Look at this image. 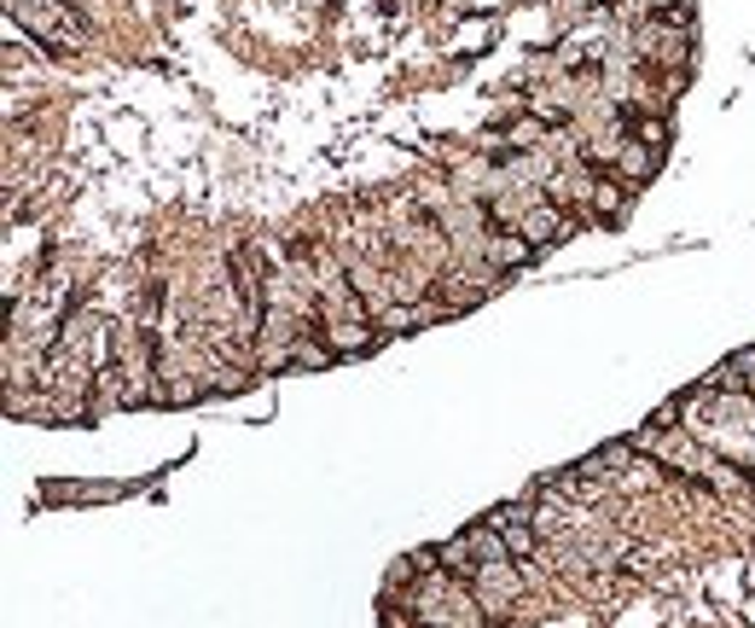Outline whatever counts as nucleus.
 <instances>
[{"label": "nucleus", "instance_id": "obj_4", "mask_svg": "<svg viewBox=\"0 0 755 628\" xmlns=\"http://www.w3.org/2000/svg\"><path fill=\"white\" fill-rule=\"evenodd\" d=\"M7 18L18 30H30V42H41L47 53H76L81 47V18L65 0H12Z\"/></svg>", "mask_w": 755, "mask_h": 628}, {"label": "nucleus", "instance_id": "obj_6", "mask_svg": "<svg viewBox=\"0 0 755 628\" xmlns=\"http://www.w3.org/2000/svg\"><path fill=\"white\" fill-rule=\"evenodd\" d=\"M471 594L488 617H506L512 612V599H518V576H512V559H500V564H477V576H471Z\"/></svg>", "mask_w": 755, "mask_h": 628}, {"label": "nucleus", "instance_id": "obj_2", "mask_svg": "<svg viewBox=\"0 0 755 628\" xmlns=\"http://www.w3.org/2000/svg\"><path fill=\"white\" fill-rule=\"evenodd\" d=\"M645 454L657 460V465H668V472L703 483V489H732V495L750 489V472H744V465L721 460L715 449H703L698 437H645Z\"/></svg>", "mask_w": 755, "mask_h": 628}, {"label": "nucleus", "instance_id": "obj_9", "mask_svg": "<svg viewBox=\"0 0 755 628\" xmlns=\"http://www.w3.org/2000/svg\"><path fill=\"white\" fill-rule=\"evenodd\" d=\"M587 205H593L599 216H617V210L628 205V192L617 187V180H593V198H587Z\"/></svg>", "mask_w": 755, "mask_h": 628}, {"label": "nucleus", "instance_id": "obj_5", "mask_svg": "<svg viewBox=\"0 0 755 628\" xmlns=\"http://www.w3.org/2000/svg\"><path fill=\"white\" fill-rule=\"evenodd\" d=\"M488 524L500 530V541H506V553L512 559H535L541 553V530H535V506H495L488 513Z\"/></svg>", "mask_w": 755, "mask_h": 628}, {"label": "nucleus", "instance_id": "obj_1", "mask_svg": "<svg viewBox=\"0 0 755 628\" xmlns=\"http://www.w3.org/2000/svg\"><path fill=\"white\" fill-rule=\"evenodd\" d=\"M680 408H686L680 419L691 425V437H698L703 449H715L721 460L755 472V396L750 390L721 396V390H703V384H698Z\"/></svg>", "mask_w": 755, "mask_h": 628}, {"label": "nucleus", "instance_id": "obj_3", "mask_svg": "<svg viewBox=\"0 0 755 628\" xmlns=\"http://www.w3.org/2000/svg\"><path fill=\"white\" fill-rule=\"evenodd\" d=\"M477 594L454 576H424L413 587V623L424 628H477Z\"/></svg>", "mask_w": 755, "mask_h": 628}, {"label": "nucleus", "instance_id": "obj_11", "mask_svg": "<svg viewBox=\"0 0 755 628\" xmlns=\"http://www.w3.org/2000/svg\"><path fill=\"white\" fill-rule=\"evenodd\" d=\"M465 30H471V35H459V53H477V47L488 42V24L477 18V24H465Z\"/></svg>", "mask_w": 755, "mask_h": 628}, {"label": "nucleus", "instance_id": "obj_10", "mask_svg": "<svg viewBox=\"0 0 755 628\" xmlns=\"http://www.w3.org/2000/svg\"><path fill=\"white\" fill-rule=\"evenodd\" d=\"M634 140H640V146H651V152H663L668 146V123H663V117H634Z\"/></svg>", "mask_w": 755, "mask_h": 628}, {"label": "nucleus", "instance_id": "obj_8", "mask_svg": "<svg viewBox=\"0 0 755 628\" xmlns=\"http://www.w3.org/2000/svg\"><path fill=\"white\" fill-rule=\"evenodd\" d=\"M529 256H535V245H529L523 233H512V228H500L495 239H488V268H523Z\"/></svg>", "mask_w": 755, "mask_h": 628}, {"label": "nucleus", "instance_id": "obj_12", "mask_svg": "<svg viewBox=\"0 0 755 628\" xmlns=\"http://www.w3.org/2000/svg\"><path fill=\"white\" fill-rule=\"evenodd\" d=\"M675 7H680V0H651V12H657V18H668Z\"/></svg>", "mask_w": 755, "mask_h": 628}, {"label": "nucleus", "instance_id": "obj_7", "mask_svg": "<svg viewBox=\"0 0 755 628\" xmlns=\"http://www.w3.org/2000/svg\"><path fill=\"white\" fill-rule=\"evenodd\" d=\"M657 157H663V152H651V146H640V140L628 134L622 146H617V164H610V169H617V180H628V187H634V180H651Z\"/></svg>", "mask_w": 755, "mask_h": 628}]
</instances>
